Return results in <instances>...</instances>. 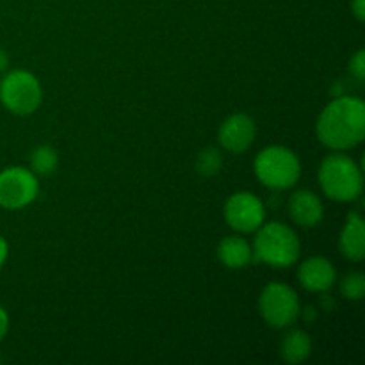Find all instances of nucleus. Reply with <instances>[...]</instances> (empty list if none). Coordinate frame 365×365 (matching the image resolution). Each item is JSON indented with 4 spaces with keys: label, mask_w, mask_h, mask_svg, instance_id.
<instances>
[{
    "label": "nucleus",
    "mask_w": 365,
    "mask_h": 365,
    "mask_svg": "<svg viewBox=\"0 0 365 365\" xmlns=\"http://www.w3.org/2000/svg\"><path fill=\"white\" fill-rule=\"evenodd\" d=\"M317 139L334 152L359 146L365 138V103L359 96H335L316 123Z\"/></svg>",
    "instance_id": "obj_1"
},
{
    "label": "nucleus",
    "mask_w": 365,
    "mask_h": 365,
    "mask_svg": "<svg viewBox=\"0 0 365 365\" xmlns=\"http://www.w3.org/2000/svg\"><path fill=\"white\" fill-rule=\"evenodd\" d=\"M317 180L324 196L339 203L355 202L364 191L362 166L344 152L324 157L319 164Z\"/></svg>",
    "instance_id": "obj_2"
},
{
    "label": "nucleus",
    "mask_w": 365,
    "mask_h": 365,
    "mask_svg": "<svg viewBox=\"0 0 365 365\" xmlns=\"http://www.w3.org/2000/svg\"><path fill=\"white\" fill-rule=\"evenodd\" d=\"M252 248L253 260L257 262H264L271 267H291L298 262L302 242L289 225L273 221L264 223L257 230Z\"/></svg>",
    "instance_id": "obj_3"
},
{
    "label": "nucleus",
    "mask_w": 365,
    "mask_h": 365,
    "mask_svg": "<svg viewBox=\"0 0 365 365\" xmlns=\"http://www.w3.org/2000/svg\"><path fill=\"white\" fill-rule=\"evenodd\" d=\"M255 177L273 191H285L298 184L302 177L299 157L287 146L271 145L260 150L253 163Z\"/></svg>",
    "instance_id": "obj_4"
},
{
    "label": "nucleus",
    "mask_w": 365,
    "mask_h": 365,
    "mask_svg": "<svg viewBox=\"0 0 365 365\" xmlns=\"http://www.w3.org/2000/svg\"><path fill=\"white\" fill-rule=\"evenodd\" d=\"M43 102L38 77L27 70H11L0 81V103L16 116L36 113Z\"/></svg>",
    "instance_id": "obj_5"
},
{
    "label": "nucleus",
    "mask_w": 365,
    "mask_h": 365,
    "mask_svg": "<svg viewBox=\"0 0 365 365\" xmlns=\"http://www.w3.org/2000/svg\"><path fill=\"white\" fill-rule=\"evenodd\" d=\"M259 312L267 327L284 330L298 321V317L302 316V305L291 285L271 282L260 292Z\"/></svg>",
    "instance_id": "obj_6"
},
{
    "label": "nucleus",
    "mask_w": 365,
    "mask_h": 365,
    "mask_svg": "<svg viewBox=\"0 0 365 365\" xmlns=\"http://www.w3.org/2000/svg\"><path fill=\"white\" fill-rule=\"evenodd\" d=\"M39 195L38 175L21 166H11L0 171V207L20 210L31 205Z\"/></svg>",
    "instance_id": "obj_7"
},
{
    "label": "nucleus",
    "mask_w": 365,
    "mask_h": 365,
    "mask_svg": "<svg viewBox=\"0 0 365 365\" xmlns=\"http://www.w3.org/2000/svg\"><path fill=\"white\" fill-rule=\"evenodd\" d=\"M225 221L237 234L257 232L266 221V207L257 195L250 191L234 192L223 209Z\"/></svg>",
    "instance_id": "obj_8"
},
{
    "label": "nucleus",
    "mask_w": 365,
    "mask_h": 365,
    "mask_svg": "<svg viewBox=\"0 0 365 365\" xmlns=\"http://www.w3.org/2000/svg\"><path fill=\"white\" fill-rule=\"evenodd\" d=\"M257 135V125L252 116L235 113L221 123L217 130V141L221 148L230 153H245L253 145Z\"/></svg>",
    "instance_id": "obj_9"
},
{
    "label": "nucleus",
    "mask_w": 365,
    "mask_h": 365,
    "mask_svg": "<svg viewBox=\"0 0 365 365\" xmlns=\"http://www.w3.org/2000/svg\"><path fill=\"white\" fill-rule=\"evenodd\" d=\"M298 282L307 292L324 294L337 282V271H335L331 260H328L327 257H309L299 264Z\"/></svg>",
    "instance_id": "obj_10"
},
{
    "label": "nucleus",
    "mask_w": 365,
    "mask_h": 365,
    "mask_svg": "<svg viewBox=\"0 0 365 365\" xmlns=\"http://www.w3.org/2000/svg\"><path fill=\"white\" fill-rule=\"evenodd\" d=\"M287 210L291 220L303 228L317 227L324 217L323 202L316 192L309 191V189H299L294 195H291Z\"/></svg>",
    "instance_id": "obj_11"
},
{
    "label": "nucleus",
    "mask_w": 365,
    "mask_h": 365,
    "mask_svg": "<svg viewBox=\"0 0 365 365\" xmlns=\"http://www.w3.org/2000/svg\"><path fill=\"white\" fill-rule=\"evenodd\" d=\"M339 248L349 262H362L365 259V228L364 220L356 210L348 214L339 237Z\"/></svg>",
    "instance_id": "obj_12"
},
{
    "label": "nucleus",
    "mask_w": 365,
    "mask_h": 365,
    "mask_svg": "<svg viewBox=\"0 0 365 365\" xmlns=\"http://www.w3.org/2000/svg\"><path fill=\"white\" fill-rule=\"evenodd\" d=\"M217 259L228 269H242L253 262V248L241 234L228 235L217 245Z\"/></svg>",
    "instance_id": "obj_13"
},
{
    "label": "nucleus",
    "mask_w": 365,
    "mask_h": 365,
    "mask_svg": "<svg viewBox=\"0 0 365 365\" xmlns=\"http://www.w3.org/2000/svg\"><path fill=\"white\" fill-rule=\"evenodd\" d=\"M282 359L287 364H303L312 355V339L307 331L292 328L284 335L280 342Z\"/></svg>",
    "instance_id": "obj_14"
},
{
    "label": "nucleus",
    "mask_w": 365,
    "mask_h": 365,
    "mask_svg": "<svg viewBox=\"0 0 365 365\" xmlns=\"http://www.w3.org/2000/svg\"><path fill=\"white\" fill-rule=\"evenodd\" d=\"M59 166V155H57L56 148L48 145H41L38 148L32 150L31 153V171L34 175H52Z\"/></svg>",
    "instance_id": "obj_15"
},
{
    "label": "nucleus",
    "mask_w": 365,
    "mask_h": 365,
    "mask_svg": "<svg viewBox=\"0 0 365 365\" xmlns=\"http://www.w3.org/2000/svg\"><path fill=\"white\" fill-rule=\"evenodd\" d=\"M223 168V155L217 148L214 146H207L196 157V171H198L202 177H216L217 173Z\"/></svg>",
    "instance_id": "obj_16"
},
{
    "label": "nucleus",
    "mask_w": 365,
    "mask_h": 365,
    "mask_svg": "<svg viewBox=\"0 0 365 365\" xmlns=\"http://www.w3.org/2000/svg\"><path fill=\"white\" fill-rule=\"evenodd\" d=\"M341 294L342 298L349 302H360L365 296V277L360 271L348 273L341 280Z\"/></svg>",
    "instance_id": "obj_17"
},
{
    "label": "nucleus",
    "mask_w": 365,
    "mask_h": 365,
    "mask_svg": "<svg viewBox=\"0 0 365 365\" xmlns=\"http://www.w3.org/2000/svg\"><path fill=\"white\" fill-rule=\"evenodd\" d=\"M349 71H351V75L359 82H362L365 78V50L364 48H360L359 52L349 59Z\"/></svg>",
    "instance_id": "obj_18"
},
{
    "label": "nucleus",
    "mask_w": 365,
    "mask_h": 365,
    "mask_svg": "<svg viewBox=\"0 0 365 365\" xmlns=\"http://www.w3.org/2000/svg\"><path fill=\"white\" fill-rule=\"evenodd\" d=\"M351 13L355 14L356 20L362 24L365 20V0H353L351 2Z\"/></svg>",
    "instance_id": "obj_19"
},
{
    "label": "nucleus",
    "mask_w": 365,
    "mask_h": 365,
    "mask_svg": "<svg viewBox=\"0 0 365 365\" xmlns=\"http://www.w3.org/2000/svg\"><path fill=\"white\" fill-rule=\"evenodd\" d=\"M7 331H9V316H7V312L4 307H0V342L4 341V337L7 335Z\"/></svg>",
    "instance_id": "obj_20"
},
{
    "label": "nucleus",
    "mask_w": 365,
    "mask_h": 365,
    "mask_svg": "<svg viewBox=\"0 0 365 365\" xmlns=\"http://www.w3.org/2000/svg\"><path fill=\"white\" fill-rule=\"evenodd\" d=\"M7 257H9V245H7L6 239H4L2 235H0V267H2L4 264H6Z\"/></svg>",
    "instance_id": "obj_21"
},
{
    "label": "nucleus",
    "mask_w": 365,
    "mask_h": 365,
    "mask_svg": "<svg viewBox=\"0 0 365 365\" xmlns=\"http://www.w3.org/2000/svg\"><path fill=\"white\" fill-rule=\"evenodd\" d=\"M7 66H9V56H7L6 50L0 46V73H4V71L7 70Z\"/></svg>",
    "instance_id": "obj_22"
}]
</instances>
